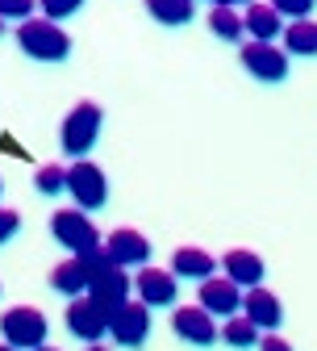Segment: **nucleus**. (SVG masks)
Instances as JSON below:
<instances>
[{
  "label": "nucleus",
  "mask_w": 317,
  "mask_h": 351,
  "mask_svg": "<svg viewBox=\"0 0 317 351\" xmlns=\"http://www.w3.org/2000/svg\"><path fill=\"white\" fill-rule=\"evenodd\" d=\"M17 47L38 63H63L71 55V38L51 17H29V21L17 25Z\"/></svg>",
  "instance_id": "1"
},
{
  "label": "nucleus",
  "mask_w": 317,
  "mask_h": 351,
  "mask_svg": "<svg viewBox=\"0 0 317 351\" xmlns=\"http://www.w3.org/2000/svg\"><path fill=\"white\" fill-rule=\"evenodd\" d=\"M101 125H105V113H101V105L97 101H79L67 117H63V130H59V147H63V155H71V159H84L88 151L97 147V138H101Z\"/></svg>",
  "instance_id": "2"
},
{
  "label": "nucleus",
  "mask_w": 317,
  "mask_h": 351,
  "mask_svg": "<svg viewBox=\"0 0 317 351\" xmlns=\"http://www.w3.org/2000/svg\"><path fill=\"white\" fill-rule=\"evenodd\" d=\"M0 335H5V343L17 347V351H34V347L47 343L51 322H47V314H42L38 305H13V310L0 314Z\"/></svg>",
  "instance_id": "3"
},
{
  "label": "nucleus",
  "mask_w": 317,
  "mask_h": 351,
  "mask_svg": "<svg viewBox=\"0 0 317 351\" xmlns=\"http://www.w3.org/2000/svg\"><path fill=\"white\" fill-rule=\"evenodd\" d=\"M67 193H71L75 209H84V213H97L109 205V180L92 159H75L67 167Z\"/></svg>",
  "instance_id": "4"
},
{
  "label": "nucleus",
  "mask_w": 317,
  "mask_h": 351,
  "mask_svg": "<svg viewBox=\"0 0 317 351\" xmlns=\"http://www.w3.org/2000/svg\"><path fill=\"white\" fill-rule=\"evenodd\" d=\"M51 234L71 255H84V251H97L101 247V230L92 226V217H88L84 209H55L51 213Z\"/></svg>",
  "instance_id": "5"
},
{
  "label": "nucleus",
  "mask_w": 317,
  "mask_h": 351,
  "mask_svg": "<svg viewBox=\"0 0 317 351\" xmlns=\"http://www.w3.org/2000/svg\"><path fill=\"white\" fill-rule=\"evenodd\" d=\"M147 335H151V305H142V301L129 297L121 310L109 314V339H113L117 347L138 351V347L147 343Z\"/></svg>",
  "instance_id": "6"
},
{
  "label": "nucleus",
  "mask_w": 317,
  "mask_h": 351,
  "mask_svg": "<svg viewBox=\"0 0 317 351\" xmlns=\"http://www.w3.org/2000/svg\"><path fill=\"white\" fill-rule=\"evenodd\" d=\"M242 67L259 84H280L288 80V51L276 42H242Z\"/></svg>",
  "instance_id": "7"
},
{
  "label": "nucleus",
  "mask_w": 317,
  "mask_h": 351,
  "mask_svg": "<svg viewBox=\"0 0 317 351\" xmlns=\"http://www.w3.org/2000/svg\"><path fill=\"white\" fill-rule=\"evenodd\" d=\"M134 293H138L142 305H151V310H167V305H175V293H179V276L171 268H138V276H134Z\"/></svg>",
  "instance_id": "8"
},
{
  "label": "nucleus",
  "mask_w": 317,
  "mask_h": 351,
  "mask_svg": "<svg viewBox=\"0 0 317 351\" xmlns=\"http://www.w3.org/2000/svg\"><path fill=\"white\" fill-rule=\"evenodd\" d=\"M67 330L75 339H84V343H101L109 335V314L88 293L84 297H71V305H67Z\"/></svg>",
  "instance_id": "9"
},
{
  "label": "nucleus",
  "mask_w": 317,
  "mask_h": 351,
  "mask_svg": "<svg viewBox=\"0 0 317 351\" xmlns=\"http://www.w3.org/2000/svg\"><path fill=\"white\" fill-rule=\"evenodd\" d=\"M171 330L184 343H192V347H213L217 343V322H213L209 310H201V305H175Z\"/></svg>",
  "instance_id": "10"
},
{
  "label": "nucleus",
  "mask_w": 317,
  "mask_h": 351,
  "mask_svg": "<svg viewBox=\"0 0 317 351\" xmlns=\"http://www.w3.org/2000/svg\"><path fill=\"white\" fill-rule=\"evenodd\" d=\"M196 305H201V310H209L213 318H234L242 310V289L230 276H209V280H201Z\"/></svg>",
  "instance_id": "11"
},
{
  "label": "nucleus",
  "mask_w": 317,
  "mask_h": 351,
  "mask_svg": "<svg viewBox=\"0 0 317 351\" xmlns=\"http://www.w3.org/2000/svg\"><path fill=\"white\" fill-rule=\"evenodd\" d=\"M105 251H109V259L117 263V268H147V263H151V243H147V234L129 230V226L113 230V234L105 239Z\"/></svg>",
  "instance_id": "12"
},
{
  "label": "nucleus",
  "mask_w": 317,
  "mask_h": 351,
  "mask_svg": "<svg viewBox=\"0 0 317 351\" xmlns=\"http://www.w3.org/2000/svg\"><path fill=\"white\" fill-rule=\"evenodd\" d=\"M242 314H246L259 330H280V322H284V305H280V297L271 293V289L255 285V289L242 293Z\"/></svg>",
  "instance_id": "13"
},
{
  "label": "nucleus",
  "mask_w": 317,
  "mask_h": 351,
  "mask_svg": "<svg viewBox=\"0 0 317 351\" xmlns=\"http://www.w3.org/2000/svg\"><path fill=\"white\" fill-rule=\"evenodd\" d=\"M221 268H225V276H230L238 289H255V285H263V272H267V263L259 259V251L234 247V251H225Z\"/></svg>",
  "instance_id": "14"
},
{
  "label": "nucleus",
  "mask_w": 317,
  "mask_h": 351,
  "mask_svg": "<svg viewBox=\"0 0 317 351\" xmlns=\"http://www.w3.org/2000/svg\"><path fill=\"white\" fill-rule=\"evenodd\" d=\"M171 272L179 276V280H209V276H217V259L205 251V247H179L175 255H171Z\"/></svg>",
  "instance_id": "15"
},
{
  "label": "nucleus",
  "mask_w": 317,
  "mask_h": 351,
  "mask_svg": "<svg viewBox=\"0 0 317 351\" xmlns=\"http://www.w3.org/2000/svg\"><path fill=\"white\" fill-rule=\"evenodd\" d=\"M242 25H246L251 42H276V38L284 34V17L271 9V5H259V0H251V5H246Z\"/></svg>",
  "instance_id": "16"
},
{
  "label": "nucleus",
  "mask_w": 317,
  "mask_h": 351,
  "mask_svg": "<svg viewBox=\"0 0 317 351\" xmlns=\"http://www.w3.org/2000/svg\"><path fill=\"white\" fill-rule=\"evenodd\" d=\"M88 280H92V272H88V263L79 255H71V259H63V263L51 268V289L63 293V297H84Z\"/></svg>",
  "instance_id": "17"
},
{
  "label": "nucleus",
  "mask_w": 317,
  "mask_h": 351,
  "mask_svg": "<svg viewBox=\"0 0 317 351\" xmlns=\"http://www.w3.org/2000/svg\"><path fill=\"white\" fill-rule=\"evenodd\" d=\"M280 38H284V51L288 55H301V59L317 55V21H309V17L305 21H288Z\"/></svg>",
  "instance_id": "18"
},
{
  "label": "nucleus",
  "mask_w": 317,
  "mask_h": 351,
  "mask_svg": "<svg viewBox=\"0 0 317 351\" xmlns=\"http://www.w3.org/2000/svg\"><path fill=\"white\" fill-rule=\"evenodd\" d=\"M147 13L159 25H188L196 17V0H147Z\"/></svg>",
  "instance_id": "19"
},
{
  "label": "nucleus",
  "mask_w": 317,
  "mask_h": 351,
  "mask_svg": "<svg viewBox=\"0 0 317 351\" xmlns=\"http://www.w3.org/2000/svg\"><path fill=\"white\" fill-rule=\"evenodd\" d=\"M209 29H213L221 42H242V34H246L242 13L230 9V5H213V9H209Z\"/></svg>",
  "instance_id": "20"
},
{
  "label": "nucleus",
  "mask_w": 317,
  "mask_h": 351,
  "mask_svg": "<svg viewBox=\"0 0 317 351\" xmlns=\"http://www.w3.org/2000/svg\"><path fill=\"white\" fill-rule=\"evenodd\" d=\"M217 339H225L230 347H242V351H246V347H255V343H259V326H255L246 314H242V318L234 314V318H225V326L217 330Z\"/></svg>",
  "instance_id": "21"
},
{
  "label": "nucleus",
  "mask_w": 317,
  "mask_h": 351,
  "mask_svg": "<svg viewBox=\"0 0 317 351\" xmlns=\"http://www.w3.org/2000/svg\"><path fill=\"white\" fill-rule=\"evenodd\" d=\"M34 189H38L42 197H59V193H67V167H59V163H42V167L34 171Z\"/></svg>",
  "instance_id": "22"
},
{
  "label": "nucleus",
  "mask_w": 317,
  "mask_h": 351,
  "mask_svg": "<svg viewBox=\"0 0 317 351\" xmlns=\"http://www.w3.org/2000/svg\"><path fill=\"white\" fill-rule=\"evenodd\" d=\"M271 9H276L280 17H292V21H305L313 9H317V0H267Z\"/></svg>",
  "instance_id": "23"
},
{
  "label": "nucleus",
  "mask_w": 317,
  "mask_h": 351,
  "mask_svg": "<svg viewBox=\"0 0 317 351\" xmlns=\"http://www.w3.org/2000/svg\"><path fill=\"white\" fill-rule=\"evenodd\" d=\"M38 9H42V17L63 21V17H71V13L84 9V0H38Z\"/></svg>",
  "instance_id": "24"
},
{
  "label": "nucleus",
  "mask_w": 317,
  "mask_h": 351,
  "mask_svg": "<svg viewBox=\"0 0 317 351\" xmlns=\"http://www.w3.org/2000/svg\"><path fill=\"white\" fill-rule=\"evenodd\" d=\"M34 9H38V0H0V17H13V21H29L34 17Z\"/></svg>",
  "instance_id": "25"
},
{
  "label": "nucleus",
  "mask_w": 317,
  "mask_h": 351,
  "mask_svg": "<svg viewBox=\"0 0 317 351\" xmlns=\"http://www.w3.org/2000/svg\"><path fill=\"white\" fill-rule=\"evenodd\" d=\"M21 230V217H17V209H5V205H0V247H5L13 234Z\"/></svg>",
  "instance_id": "26"
},
{
  "label": "nucleus",
  "mask_w": 317,
  "mask_h": 351,
  "mask_svg": "<svg viewBox=\"0 0 317 351\" xmlns=\"http://www.w3.org/2000/svg\"><path fill=\"white\" fill-rule=\"evenodd\" d=\"M259 351H292V343L280 339V335H263V339H259Z\"/></svg>",
  "instance_id": "27"
},
{
  "label": "nucleus",
  "mask_w": 317,
  "mask_h": 351,
  "mask_svg": "<svg viewBox=\"0 0 317 351\" xmlns=\"http://www.w3.org/2000/svg\"><path fill=\"white\" fill-rule=\"evenodd\" d=\"M213 5H230V9H238V5H251V0H213Z\"/></svg>",
  "instance_id": "28"
},
{
  "label": "nucleus",
  "mask_w": 317,
  "mask_h": 351,
  "mask_svg": "<svg viewBox=\"0 0 317 351\" xmlns=\"http://www.w3.org/2000/svg\"><path fill=\"white\" fill-rule=\"evenodd\" d=\"M88 351H109V347L105 343H88Z\"/></svg>",
  "instance_id": "29"
},
{
  "label": "nucleus",
  "mask_w": 317,
  "mask_h": 351,
  "mask_svg": "<svg viewBox=\"0 0 317 351\" xmlns=\"http://www.w3.org/2000/svg\"><path fill=\"white\" fill-rule=\"evenodd\" d=\"M34 351H59V347H47V343H42V347H34Z\"/></svg>",
  "instance_id": "30"
},
{
  "label": "nucleus",
  "mask_w": 317,
  "mask_h": 351,
  "mask_svg": "<svg viewBox=\"0 0 317 351\" xmlns=\"http://www.w3.org/2000/svg\"><path fill=\"white\" fill-rule=\"evenodd\" d=\"M0 351H17V347H9V343H0Z\"/></svg>",
  "instance_id": "31"
},
{
  "label": "nucleus",
  "mask_w": 317,
  "mask_h": 351,
  "mask_svg": "<svg viewBox=\"0 0 317 351\" xmlns=\"http://www.w3.org/2000/svg\"><path fill=\"white\" fill-rule=\"evenodd\" d=\"M0 34H5V17H0Z\"/></svg>",
  "instance_id": "32"
},
{
  "label": "nucleus",
  "mask_w": 317,
  "mask_h": 351,
  "mask_svg": "<svg viewBox=\"0 0 317 351\" xmlns=\"http://www.w3.org/2000/svg\"><path fill=\"white\" fill-rule=\"evenodd\" d=\"M0 189H5V184H0Z\"/></svg>",
  "instance_id": "33"
}]
</instances>
